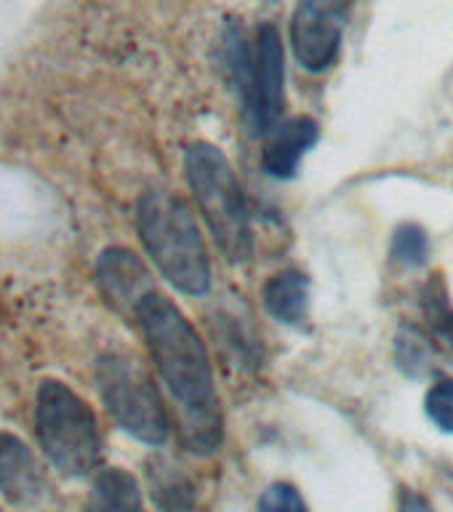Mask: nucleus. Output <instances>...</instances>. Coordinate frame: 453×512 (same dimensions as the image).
Wrapping results in <instances>:
<instances>
[{"label":"nucleus","mask_w":453,"mask_h":512,"mask_svg":"<svg viewBox=\"0 0 453 512\" xmlns=\"http://www.w3.org/2000/svg\"><path fill=\"white\" fill-rule=\"evenodd\" d=\"M134 320L142 328L152 363L176 411V432L187 451L208 456L224 438L222 406L211 360L198 331L171 299L150 291L136 304Z\"/></svg>","instance_id":"nucleus-1"},{"label":"nucleus","mask_w":453,"mask_h":512,"mask_svg":"<svg viewBox=\"0 0 453 512\" xmlns=\"http://www.w3.org/2000/svg\"><path fill=\"white\" fill-rule=\"evenodd\" d=\"M136 232L158 272L187 296L211 288V259L190 206L171 192L150 190L136 203Z\"/></svg>","instance_id":"nucleus-2"},{"label":"nucleus","mask_w":453,"mask_h":512,"mask_svg":"<svg viewBox=\"0 0 453 512\" xmlns=\"http://www.w3.org/2000/svg\"><path fill=\"white\" fill-rule=\"evenodd\" d=\"M184 174L216 246L230 262H246L254 251L243 187L219 147L195 142L184 155Z\"/></svg>","instance_id":"nucleus-3"},{"label":"nucleus","mask_w":453,"mask_h":512,"mask_svg":"<svg viewBox=\"0 0 453 512\" xmlns=\"http://www.w3.org/2000/svg\"><path fill=\"white\" fill-rule=\"evenodd\" d=\"M35 427L43 454L64 478H86L102 462V435L94 411L67 384H40Z\"/></svg>","instance_id":"nucleus-4"},{"label":"nucleus","mask_w":453,"mask_h":512,"mask_svg":"<svg viewBox=\"0 0 453 512\" xmlns=\"http://www.w3.org/2000/svg\"><path fill=\"white\" fill-rule=\"evenodd\" d=\"M230 67L235 75L243 115L254 134H267L280 120L286 102V64L283 40L275 24H262L254 40L246 43L240 32L230 38Z\"/></svg>","instance_id":"nucleus-5"},{"label":"nucleus","mask_w":453,"mask_h":512,"mask_svg":"<svg viewBox=\"0 0 453 512\" xmlns=\"http://www.w3.org/2000/svg\"><path fill=\"white\" fill-rule=\"evenodd\" d=\"M96 382L112 419L136 440L160 446L168 438V414L158 387L134 358L104 355L96 366Z\"/></svg>","instance_id":"nucleus-6"},{"label":"nucleus","mask_w":453,"mask_h":512,"mask_svg":"<svg viewBox=\"0 0 453 512\" xmlns=\"http://www.w3.org/2000/svg\"><path fill=\"white\" fill-rule=\"evenodd\" d=\"M344 35L339 0H299L291 16V48L307 72H323L336 62Z\"/></svg>","instance_id":"nucleus-7"},{"label":"nucleus","mask_w":453,"mask_h":512,"mask_svg":"<svg viewBox=\"0 0 453 512\" xmlns=\"http://www.w3.org/2000/svg\"><path fill=\"white\" fill-rule=\"evenodd\" d=\"M96 280L112 310L134 315L136 304L155 291L144 262L128 248H107L96 264Z\"/></svg>","instance_id":"nucleus-8"},{"label":"nucleus","mask_w":453,"mask_h":512,"mask_svg":"<svg viewBox=\"0 0 453 512\" xmlns=\"http://www.w3.org/2000/svg\"><path fill=\"white\" fill-rule=\"evenodd\" d=\"M48 491L43 464L32 454L24 440L11 432H0V496L8 502L38 504Z\"/></svg>","instance_id":"nucleus-9"},{"label":"nucleus","mask_w":453,"mask_h":512,"mask_svg":"<svg viewBox=\"0 0 453 512\" xmlns=\"http://www.w3.org/2000/svg\"><path fill=\"white\" fill-rule=\"evenodd\" d=\"M270 139L264 144L262 166L275 179H291L302 158L315 147L320 136V126L312 118H291L286 123H275L267 131Z\"/></svg>","instance_id":"nucleus-10"},{"label":"nucleus","mask_w":453,"mask_h":512,"mask_svg":"<svg viewBox=\"0 0 453 512\" xmlns=\"http://www.w3.org/2000/svg\"><path fill=\"white\" fill-rule=\"evenodd\" d=\"M262 302L275 320L286 326H299L310 307V280L299 270L278 272L264 283Z\"/></svg>","instance_id":"nucleus-11"},{"label":"nucleus","mask_w":453,"mask_h":512,"mask_svg":"<svg viewBox=\"0 0 453 512\" xmlns=\"http://www.w3.org/2000/svg\"><path fill=\"white\" fill-rule=\"evenodd\" d=\"M147 486H150V499L160 512H187L195 502L190 478L166 459H150Z\"/></svg>","instance_id":"nucleus-12"},{"label":"nucleus","mask_w":453,"mask_h":512,"mask_svg":"<svg viewBox=\"0 0 453 512\" xmlns=\"http://www.w3.org/2000/svg\"><path fill=\"white\" fill-rule=\"evenodd\" d=\"M91 512H144L139 483L120 467L102 470L91 488Z\"/></svg>","instance_id":"nucleus-13"},{"label":"nucleus","mask_w":453,"mask_h":512,"mask_svg":"<svg viewBox=\"0 0 453 512\" xmlns=\"http://www.w3.org/2000/svg\"><path fill=\"white\" fill-rule=\"evenodd\" d=\"M422 315L424 326L438 344H443L453 355V304L448 296L446 278L435 272L422 288Z\"/></svg>","instance_id":"nucleus-14"},{"label":"nucleus","mask_w":453,"mask_h":512,"mask_svg":"<svg viewBox=\"0 0 453 512\" xmlns=\"http://www.w3.org/2000/svg\"><path fill=\"white\" fill-rule=\"evenodd\" d=\"M392 259L403 267H422L430 256V238L419 224H400L392 235Z\"/></svg>","instance_id":"nucleus-15"},{"label":"nucleus","mask_w":453,"mask_h":512,"mask_svg":"<svg viewBox=\"0 0 453 512\" xmlns=\"http://www.w3.org/2000/svg\"><path fill=\"white\" fill-rule=\"evenodd\" d=\"M424 411L435 427H440L443 432H453V379H438L432 384L424 398Z\"/></svg>","instance_id":"nucleus-16"},{"label":"nucleus","mask_w":453,"mask_h":512,"mask_svg":"<svg viewBox=\"0 0 453 512\" xmlns=\"http://www.w3.org/2000/svg\"><path fill=\"white\" fill-rule=\"evenodd\" d=\"M395 350H398V366L411 376H422L424 368H427V360H430V350L427 344L414 334V331H406V334L398 336L395 342Z\"/></svg>","instance_id":"nucleus-17"},{"label":"nucleus","mask_w":453,"mask_h":512,"mask_svg":"<svg viewBox=\"0 0 453 512\" xmlns=\"http://www.w3.org/2000/svg\"><path fill=\"white\" fill-rule=\"evenodd\" d=\"M259 512H310L302 494L291 483H272L259 499Z\"/></svg>","instance_id":"nucleus-18"}]
</instances>
